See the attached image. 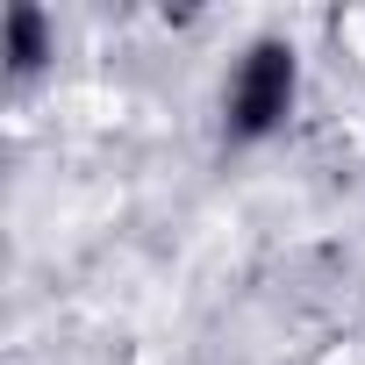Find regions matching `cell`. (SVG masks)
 Listing matches in <instances>:
<instances>
[{"mask_svg":"<svg viewBox=\"0 0 365 365\" xmlns=\"http://www.w3.org/2000/svg\"><path fill=\"white\" fill-rule=\"evenodd\" d=\"M294 101H301V51H294L287 36H251L244 58H237L230 79H222V136H230L237 150L272 143V136L287 129Z\"/></svg>","mask_w":365,"mask_h":365,"instance_id":"1","label":"cell"},{"mask_svg":"<svg viewBox=\"0 0 365 365\" xmlns=\"http://www.w3.org/2000/svg\"><path fill=\"white\" fill-rule=\"evenodd\" d=\"M0 58H8V79L15 86H29L36 72H51V58H58V22L36 8V0H15L8 8V22H0Z\"/></svg>","mask_w":365,"mask_h":365,"instance_id":"2","label":"cell"}]
</instances>
